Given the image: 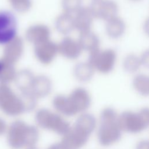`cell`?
I'll return each mask as SVG.
<instances>
[{
	"instance_id": "6da1fadb",
	"label": "cell",
	"mask_w": 149,
	"mask_h": 149,
	"mask_svg": "<svg viewBox=\"0 0 149 149\" xmlns=\"http://www.w3.org/2000/svg\"><path fill=\"white\" fill-rule=\"evenodd\" d=\"M96 126V119L91 113L81 114L72 127L63 136L61 143L65 149H80L88 140Z\"/></svg>"
},
{
	"instance_id": "7a4b0ae2",
	"label": "cell",
	"mask_w": 149,
	"mask_h": 149,
	"mask_svg": "<svg viewBox=\"0 0 149 149\" xmlns=\"http://www.w3.org/2000/svg\"><path fill=\"white\" fill-rule=\"evenodd\" d=\"M39 139L38 129L23 120H16L10 123L7 132L9 146L13 149L35 146Z\"/></svg>"
},
{
	"instance_id": "3957f363",
	"label": "cell",
	"mask_w": 149,
	"mask_h": 149,
	"mask_svg": "<svg viewBox=\"0 0 149 149\" xmlns=\"http://www.w3.org/2000/svg\"><path fill=\"white\" fill-rule=\"evenodd\" d=\"M122 132L115 110L109 107L104 108L100 117L97 133L99 143L102 146H111L120 139Z\"/></svg>"
},
{
	"instance_id": "277c9868",
	"label": "cell",
	"mask_w": 149,
	"mask_h": 149,
	"mask_svg": "<svg viewBox=\"0 0 149 149\" xmlns=\"http://www.w3.org/2000/svg\"><path fill=\"white\" fill-rule=\"evenodd\" d=\"M118 122L122 131L130 133L141 132L148 126V109L144 108L138 112L124 111L118 115Z\"/></svg>"
},
{
	"instance_id": "5b68a950",
	"label": "cell",
	"mask_w": 149,
	"mask_h": 149,
	"mask_svg": "<svg viewBox=\"0 0 149 149\" xmlns=\"http://www.w3.org/2000/svg\"><path fill=\"white\" fill-rule=\"evenodd\" d=\"M35 120L40 127L52 130L59 135L64 136L71 127L69 123L60 115L46 108L40 109L36 112Z\"/></svg>"
},
{
	"instance_id": "8992f818",
	"label": "cell",
	"mask_w": 149,
	"mask_h": 149,
	"mask_svg": "<svg viewBox=\"0 0 149 149\" xmlns=\"http://www.w3.org/2000/svg\"><path fill=\"white\" fill-rule=\"evenodd\" d=\"M0 109L10 116H16L26 112L20 95H17L8 84H0Z\"/></svg>"
},
{
	"instance_id": "52a82bcc",
	"label": "cell",
	"mask_w": 149,
	"mask_h": 149,
	"mask_svg": "<svg viewBox=\"0 0 149 149\" xmlns=\"http://www.w3.org/2000/svg\"><path fill=\"white\" fill-rule=\"evenodd\" d=\"M116 61V53L113 49H97L90 53L88 62L95 70L108 74L113 69Z\"/></svg>"
},
{
	"instance_id": "ba28073f",
	"label": "cell",
	"mask_w": 149,
	"mask_h": 149,
	"mask_svg": "<svg viewBox=\"0 0 149 149\" xmlns=\"http://www.w3.org/2000/svg\"><path fill=\"white\" fill-rule=\"evenodd\" d=\"M17 20L13 13L0 11V44L5 45L17 36Z\"/></svg>"
},
{
	"instance_id": "9c48e42d",
	"label": "cell",
	"mask_w": 149,
	"mask_h": 149,
	"mask_svg": "<svg viewBox=\"0 0 149 149\" xmlns=\"http://www.w3.org/2000/svg\"><path fill=\"white\" fill-rule=\"evenodd\" d=\"M94 18L106 22L117 16L118 6L113 0H93L88 7Z\"/></svg>"
},
{
	"instance_id": "30bf717a",
	"label": "cell",
	"mask_w": 149,
	"mask_h": 149,
	"mask_svg": "<svg viewBox=\"0 0 149 149\" xmlns=\"http://www.w3.org/2000/svg\"><path fill=\"white\" fill-rule=\"evenodd\" d=\"M70 108L73 115L87 111L91 105V97L87 90L83 87L74 89L68 96Z\"/></svg>"
},
{
	"instance_id": "8fae6325",
	"label": "cell",
	"mask_w": 149,
	"mask_h": 149,
	"mask_svg": "<svg viewBox=\"0 0 149 149\" xmlns=\"http://www.w3.org/2000/svg\"><path fill=\"white\" fill-rule=\"evenodd\" d=\"M58 53V45L50 39L34 45L35 56L38 61L44 65L51 63Z\"/></svg>"
},
{
	"instance_id": "7c38bea8",
	"label": "cell",
	"mask_w": 149,
	"mask_h": 149,
	"mask_svg": "<svg viewBox=\"0 0 149 149\" xmlns=\"http://www.w3.org/2000/svg\"><path fill=\"white\" fill-rule=\"evenodd\" d=\"M24 49L22 39L16 36L5 44L2 61L14 65L22 56Z\"/></svg>"
},
{
	"instance_id": "4fadbf2b",
	"label": "cell",
	"mask_w": 149,
	"mask_h": 149,
	"mask_svg": "<svg viewBox=\"0 0 149 149\" xmlns=\"http://www.w3.org/2000/svg\"><path fill=\"white\" fill-rule=\"evenodd\" d=\"M58 53L68 59H75L80 56L82 49L78 42L70 37H65L58 45Z\"/></svg>"
},
{
	"instance_id": "5bb4252c",
	"label": "cell",
	"mask_w": 149,
	"mask_h": 149,
	"mask_svg": "<svg viewBox=\"0 0 149 149\" xmlns=\"http://www.w3.org/2000/svg\"><path fill=\"white\" fill-rule=\"evenodd\" d=\"M26 38L34 45L50 39L49 28L42 24H37L29 27L26 31Z\"/></svg>"
},
{
	"instance_id": "9a60e30c",
	"label": "cell",
	"mask_w": 149,
	"mask_h": 149,
	"mask_svg": "<svg viewBox=\"0 0 149 149\" xmlns=\"http://www.w3.org/2000/svg\"><path fill=\"white\" fill-rule=\"evenodd\" d=\"M74 29L80 33L91 30L93 16L88 7H81L73 16Z\"/></svg>"
},
{
	"instance_id": "2e32d148",
	"label": "cell",
	"mask_w": 149,
	"mask_h": 149,
	"mask_svg": "<svg viewBox=\"0 0 149 149\" xmlns=\"http://www.w3.org/2000/svg\"><path fill=\"white\" fill-rule=\"evenodd\" d=\"M52 83L51 79L45 75L35 76L31 87V92L38 99L48 96L51 92Z\"/></svg>"
},
{
	"instance_id": "e0dca14e",
	"label": "cell",
	"mask_w": 149,
	"mask_h": 149,
	"mask_svg": "<svg viewBox=\"0 0 149 149\" xmlns=\"http://www.w3.org/2000/svg\"><path fill=\"white\" fill-rule=\"evenodd\" d=\"M34 77V74L29 69H24L16 72L14 81L20 93L31 91Z\"/></svg>"
},
{
	"instance_id": "ac0fdd59",
	"label": "cell",
	"mask_w": 149,
	"mask_h": 149,
	"mask_svg": "<svg viewBox=\"0 0 149 149\" xmlns=\"http://www.w3.org/2000/svg\"><path fill=\"white\" fill-rule=\"evenodd\" d=\"M78 42L82 49L90 53L98 49L100 39L91 30L81 33Z\"/></svg>"
},
{
	"instance_id": "d6986e66",
	"label": "cell",
	"mask_w": 149,
	"mask_h": 149,
	"mask_svg": "<svg viewBox=\"0 0 149 149\" xmlns=\"http://www.w3.org/2000/svg\"><path fill=\"white\" fill-rule=\"evenodd\" d=\"M126 29L125 22L118 16L107 22L106 31L108 36L113 39L122 37Z\"/></svg>"
},
{
	"instance_id": "ffe728a7",
	"label": "cell",
	"mask_w": 149,
	"mask_h": 149,
	"mask_svg": "<svg viewBox=\"0 0 149 149\" xmlns=\"http://www.w3.org/2000/svg\"><path fill=\"white\" fill-rule=\"evenodd\" d=\"M55 26L61 34L66 35L70 33L74 29L73 16L63 12L56 17Z\"/></svg>"
},
{
	"instance_id": "44dd1931",
	"label": "cell",
	"mask_w": 149,
	"mask_h": 149,
	"mask_svg": "<svg viewBox=\"0 0 149 149\" xmlns=\"http://www.w3.org/2000/svg\"><path fill=\"white\" fill-rule=\"evenodd\" d=\"M95 70L87 62H80L74 67L73 73L75 78L80 82H87L93 77Z\"/></svg>"
},
{
	"instance_id": "7402d4cb",
	"label": "cell",
	"mask_w": 149,
	"mask_h": 149,
	"mask_svg": "<svg viewBox=\"0 0 149 149\" xmlns=\"http://www.w3.org/2000/svg\"><path fill=\"white\" fill-rule=\"evenodd\" d=\"M54 108L59 112L66 116H74L70 108L68 97L63 95H57L52 101Z\"/></svg>"
},
{
	"instance_id": "603a6c76",
	"label": "cell",
	"mask_w": 149,
	"mask_h": 149,
	"mask_svg": "<svg viewBox=\"0 0 149 149\" xmlns=\"http://www.w3.org/2000/svg\"><path fill=\"white\" fill-rule=\"evenodd\" d=\"M0 68V84H8L14 81L16 72L14 68V65L3 62Z\"/></svg>"
},
{
	"instance_id": "cb8c5ba5",
	"label": "cell",
	"mask_w": 149,
	"mask_h": 149,
	"mask_svg": "<svg viewBox=\"0 0 149 149\" xmlns=\"http://www.w3.org/2000/svg\"><path fill=\"white\" fill-rule=\"evenodd\" d=\"M134 89L141 95L147 96L149 93V79L144 74H137L133 80Z\"/></svg>"
},
{
	"instance_id": "d4e9b609",
	"label": "cell",
	"mask_w": 149,
	"mask_h": 149,
	"mask_svg": "<svg viewBox=\"0 0 149 149\" xmlns=\"http://www.w3.org/2000/svg\"><path fill=\"white\" fill-rule=\"evenodd\" d=\"M141 65L140 57L133 54L127 55L124 59L123 63L125 70L130 73L136 72Z\"/></svg>"
},
{
	"instance_id": "484cf974",
	"label": "cell",
	"mask_w": 149,
	"mask_h": 149,
	"mask_svg": "<svg viewBox=\"0 0 149 149\" xmlns=\"http://www.w3.org/2000/svg\"><path fill=\"white\" fill-rule=\"evenodd\" d=\"M62 6L64 12L73 15L82 7V0H62Z\"/></svg>"
},
{
	"instance_id": "4316f807",
	"label": "cell",
	"mask_w": 149,
	"mask_h": 149,
	"mask_svg": "<svg viewBox=\"0 0 149 149\" xmlns=\"http://www.w3.org/2000/svg\"><path fill=\"white\" fill-rule=\"evenodd\" d=\"M13 8L19 13H24L29 11L31 6V0H9Z\"/></svg>"
},
{
	"instance_id": "83f0119b",
	"label": "cell",
	"mask_w": 149,
	"mask_h": 149,
	"mask_svg": "<svg viewBox=\"0 0 149 149\" xmlns=\"http://www.w3.org/2000/svg\"><path fill=\"white\" fill-rule=\"evenodd\" d=\"M148 51H147L143 53L141 57H140V62L141 65H144L146 67H148Z\"/></svg>"
},
{
	"instance_id": "f1b7e54d",
	"label": "cell",
	"mask_w": 149,
	"mask_h": 149,
	"mask_svg": "<svg viewBox=\"0 0 149 149\" xmlns=\"http://www.w3.org/2000/svg\"><path fill=\"white\" fill-rule=\"evenodd\" d=\"M7 130V125L5 120L0 117V136L3 135Z\"/></svg>"
},
{
	"instance_id": "f546056e",
	"label": "cell",
	"mask_w": 149,
	"mask_h": 149,
	"mask_svg": "<svg viewBox=\"0 0 149 149\" xmlns=\"http://www.w3.org/2000/svg\"><path fill=\"white\" fill-rule=\"evenodd\" d=\"M136 149H149L148 141L144 140L139 141L136 146Z\"/></svg>"
},
{
	"instance_id": "4dcf8cb0",
	"label": "cell",
	"mask_w": 149,
	"mask_h": 149,
	"mask_svg": "<svg viewBox=\"0 0 149 149\" xmlns=\"http://www.w3.org/2000/svg\"><path fill=\"white\" fill-rule=\"evenodd\" d=\"M47 149H65L61 143H57L51 144Z\"/></svg>"
},
{
	"instance_id": "1f68e13d",
	"label": "cell",
	"mask_w": 149,
	"mask_h": 149,
	"mask_svg": "<svg viewBox=\"0 0 149 149\" xmlns=\"http://www.w3.org/2000/svg\"><path fill=\"white\" fill-rule=\"evenodd\" d=\"M26 149H38V148H37V147H36V146H33L27 147H26Z\"/></svg>"
},
{
	"instance_id": "d6a6232c",
	"label": "cell",
	"mask_w": 149,
	"mask_h": 149,
	"mask_svg": "<svg viewBox=\"0 0 149 149\" xmlns=\"http://www.w3.org/2000/svg\"><path fill=\"white\" fill-rule=\"evenodd\" d=\"M131 1H141V0H131Z\"/></svg>"
},
{
	"instance_id": "836d02e7",
	"label": "cell",
	"mask_w": 149,
	"mask_h": 149,
	"mask_svg": "<svg viewBox=\"0 0 149 149\" xmlns=\"http://www.w3.org/2000/svg\"><path fill=\"white\" fill-rule=\"evenodd\" d=\"M1 64H2V62H1V61H0V68L1 66Z\"/></svg>"
}]
</instances>
